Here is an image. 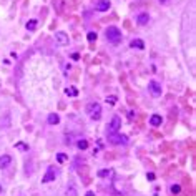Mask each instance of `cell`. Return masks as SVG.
Instances as JSON below:
<instances>
[{"mask_svg": "<svg viewBox=\"0 0 196 196\" xmlns=\"http://www.w3.org/2000/svg\"><path fill=\"white\" fill-rule=\"evenodd\" d=\"M87 113L92 120H100L102 118V105L98 102H90L87 105Z\"/></svg>", "mask_w": 196, "mask_h": 196, "instance_id": "obj_1", "label": "cell"}, {"mask_svg": "<svg viewBox=\"0 0 196 196\" xmlns=\"http://www.w3.org/2000/svg\"><path fill=\"white\" fill-rule=\"evenodd\" d=\"M105 37H107L108 42H112L115 45L121 42V32H120V28H116V27H108L107 32H105Z\"/></svg>", "mask_w": 196, "mask_h": 196, "instance_id": "obj_2", "label": "cell"}, {"mask_svg": "<svg viewBox=\"0 0 196 196\" xmlns=\"http://www.w3.org/2000/svg\"><path fill=\"white\" fill-rule=\"evenodd\" d=\"M121 128V118L120 116H113L112 121H110V125L107 128V133L108 135H113V133H118V130Z\"/></svg>", "mask_w": 196, "mask_h": 196, "instance_id": "obj_3", "label": "cell"}, {"mask_svg": "<svg viewBox=\"0 0 196 196\" xmlns=\"http://www.w3.org/2000/svg\"><path fill=\"white\" fill-rule=\"evenodd\" d=\"M55 40L58 42V45H62V47H66L70 43V38L65 32H55Z\"/></svg>", "mask_w": 196, "mask_h": 196, "instance_id": "obj_4", "label": "cell"}, {"mask_svg": "<svg viewBox=\"0 0 196 196\" xmlns=\"http://www.w3.org/2000/svg\"><path fill=\"white\" fill-rule=\"evenodd\" d=\"M57 175H58V171H57L53 166H50L48 170H47V173H45V176L42 178V183H48V181H53L55 178H57Z\"/></svg>", "mask_w": 196, "mask_h": 196, "instance_id": "obj_5", "label": "cell"}, {"mask_svg": "<svg viewBox=\"0 0 196 196\" xmlns=\"http://www.w3.org/2000/svg\"><path fill=\"white\" fill-rule=\"evenodd\" d=\"M148 90H150V93L153 97H160L161 95V85L158 82H150L148 83Z\"/></svg>", "mask_w": 196, "mask_h": 196, "instance_id": "obj_6", "label": "cell"}, {"mask_svg": "<svg viewBox=\"0 0 196 196\" xmlns=\"http://www.w3.org/2000/svg\"><path fill=\"white\" fill-rule=\"evenodd\" d=\"M108 140H110V143H113V145H120V143H126L128 141L125 135H118V133L108 135Z\"/></svg>", "mask_w": 196, "mask_h": 196, "instance_id": "obj_7", "label": "cell"}, {"mask_svg": "<svg viewBox=\"0 0 196 196\" xmlns=\"http://www.w3.org/2000/svg\"><path fill=\"white\" fill-rule=\"evenodd\" d=\"M110 5H112V2H110V0H98L97 5H95V10L107 12V10H110Z\"/></svg>", "mask_w": 196, "mask_h": 196, "instance_id": "obj_8", "label": "cell"}, {"mask_svg": "<svg viewBox=\"0 0 196 196\" xmlns=\"http://www.w3.org/2000/svg\"><path fill=\"white\" fill-rule=\"evenodd\" d=\"M10 163H12V156H8V155L0 156V168H7Z\"/></svg>", "mask_w": 196, "mask_h": 196, "instance_id": "obj_9", "label": "cell"}, {"mask_svg": "<svg viewBox=\"0 0 196 196\" xmlns=\"http://www.w3.org/2000/svg\"><path fill=\"white\" fill-rule=\"evenodd\" d=\"M148 20H150V15H148V13H140V15H138V18H136L138 25H146Z\"/></svg>", "mask_w": 196, "mask_h": 196, "instance_id": "obj_10", "label": "cell"}, {"mask_svg": "<svg viewBox=\"0 0 196 196\" xmlns=\"http://www.w3.org/2000/svg\"><path fill=\"white\" fill-rule=\"evenodd\" d=\"M48 123H50V125H58V123H60V116L57 113H50L48 115Z\"/></svg>", "mask_w": 196, "mask_h": 196, "instance_id": "obj_11", "label": "cell"}, {"mask_svg": "<svg viewBox=\"0 0 196 196\" xmlns=\"http://www.w3.org/2000/svg\"><path fill=\"white\" fill-rule=\"evenodd\" d=\"M66 196H76V186H75V183H68V186H66Z\"/></svg>", "mask_w": 196, "mask_h": 196, "instance_id": "obj_12", "label": "cell"}, {"mask_svg": "<svg viewBox=\"0 0 196 196\" xmlns=\"http://www.w3.org/2000/svg\"><path fill=\"white\" fill-rule=\"evenodd\" d=\"M150 125H153V126H160L161 125V116L160 115H153V116L150 118Z\"/></svg>", "mask_w": 196, "mask_h": 196, "instance_id": "obj_13", "label": "cell"}, {"mask_svg": "<svg viewBox=\"0 0 196 196\" xmlns=\"http://www.w3.org/2000/svg\"><path fill=\"white\" fill-rule=\"evenodd\" d=\"M131 47H133V48H140V50H143V48H145V42L140 40V38H136V40L131 42Z\"/></svg>", "mask_w": 196, "mask_h": 196, "instance_id": "obj_14", "label": "cell"}, {"mask_svg": "<svg viewBox=\"0 0 196 196\" xmlns=\"http://www.w3.org/2000/svg\"><path fill=\"white\" fill-rule=\"evenodd\" d=\"M76 146H78V150H87V148H88V141L87 140H78Z\"/></svg>", "mask_w": 196, "mask_h": 196, "instance_id": "obj_15", "label": "cell"}, {"mask_svg": "<svg viewBox=\"0 0 196 196\" xmlns=\"http://www.w3.org/2000/svg\"><path fill=\"white\" fill-rule=\"evenodd\" d=\"M37 28V20H30V22H27V30L28 32H33Z\"/></svg>", "mask_w": 196, "mask_h": 196, "instance_id": "obj_16", "label": "cell"}, {"mask_svg": "<svg viewBox=\"0 0 196 196\" xmlns=\"http://www.w3.org/2000/svg\"><path fill=\"white\" fill-rule=\"evenodd\" d=\"M112 175V170H102V171H98V176L100 178H105V176H110Z\"/></svg>", "mask_w": 196, "mask_h": 196, "instance_id": "obj_17", "label": "cell"}, {"mask_svg": "<svg viewBox=\"0 0 196 196\" xmlns=\"http://www.w3.org/2000/svg\"><path fill=\"white\" fill-rule=\"evenodd\" d=\"M15 148L17 150H23V151H28V146L25 143H15Z\"/></svg>", "mask_w": 196, "mask_h": 196, "instance_id": "obj_18", "label": "cell"}, {"mask_svg": "<svg viewBox=\"0 0 196 196\" xmlns=\"http://www.w3.org/2000/svg\"><path fill=\"white\" fill-rule=\"evenodd\" d=\"M65 93H66V95H70V97H76V95H78V92H76L75 88H66V90H65Z\"/></svg>", "mask_w": 196, "mask_h": 196, "instance_id": "obj_19", "label": "cell"}, {"mask_svg": "<svg viewBox=\"0 0 196 196\" xmlns=\"http://www.w3.org/2000/svg\"><path fill=\"white\" fill-rule=\"evenodd\" d=\"M57 160H58V163H63V161H66V155L58 153V155H57Z\"/></svg>", "mask_w": 196, "mask_h": 196, "instance_id": "obj_20", "label": "cell"}, {"mask_svg": "<svg viewBox=\"0 0 196 196\" xmlns=\"http://www.w3.org/2000/svg\"><path fill=\"white\" fill-rule=\"evenodd\" d=\"M97 37H98V35H97L95 32H90L87 38H88V42H95V40H97Z\"/></svg>", "mask_w": 196, "mask_h": 196, "instance_id": "obj_21", "label": "cell"}, {"mask_svg": "<svg viewBox=\"0 0 196 196\" xmlns=\"http://www.w3.org/2000/svg\"><path fill=\"white\" fill-rule=\"evenodd\" d=\"M180 191H181L180 185H173V186H171V193H173V194H178Z\"/></svg>", "mask_w": 196, "mask_h": 196, "instance_id": "obj_22", "label": "cell"}, {"mask_svg": "<svg viewBox=\"0 0 196 196\" xmlns=\"http://www.w3.org/2000/svg\"><path fill=\"white\" fill-rule=\"evenodd\" d=\"M146 178H148V181H155V173H148Z\"/></svg>", "mask_w": 196, "mask_h": 196, "instance_id": "obj_23", "label": "cell"}, {"mask_svg": "<svg viewBox=\"0 0 196 196\" xmlns=\"http://www.w3.org/2000/svg\"><path fill=\"white\" fill-rule=\"evenodd\" d=\"M107 102H110V103H115V102H116V97H110V98H107Z\"/></svg>", "mask_w": 196, "mask_h": 196, "instance_id": "obj_24", "label": "cell"}, {"mask_svg": "<svg viewBox=\"0 0 196 196\" xmlns=\"http://www.w3.org/2000/svg\"><path fill=\"white\" fill-rule=\"evenodd\" d=\"M71 58H73V60H78L80 55H78V53H73V57H71Z\"/></svg>", "mask_w": 196, "mask_h": 196, "instance_id": "obj_25", "label": "cell"}, {"mask_svg": "<svg viewBox=\"0 0 196 196\" xmlns=\"http://www.w3.org/2000/svg\"><path fill=\"white\" fill-rule=\"evenodd\" d=\"M85 196H95V193H93V191H87V194H85Z\"/></svg>", "mask_w": 196, "mask_h": 196, "instance_id": "obj_26", "label": "cell"}, {"mask_svg": "<svg viewBox=\"0 0 196 196\" xmlns=\"http://www.w3.org/2000/svg\"><path fill=\"white\" fill-rule=\"evenodd\" d=\"M170 2V0H160V3H163V5H165V3H168Z\"/></svg>", "mask_w": 196, "mask_h": 196, "instance_id": "obj_27", "label": "cell"}, {"mask_svg": "<svg viewBox=\"0 0 196 196\" xmlns=\"http://www.w3.org/2000/svg\"><path fill=\"white\" fill-rule=\"evenodd\" d=\"M0 193H2V185H0Z\"/></svg>", "mask_w": 196, "mask_h": 196, "instance_id": "obj_28", "label": "cell"}]
</instances>
